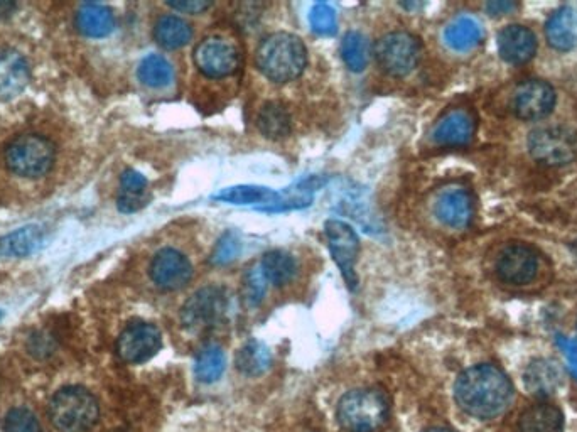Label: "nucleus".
Masks as SVG:
<instances>
[{
    "label": "nucleus",
    "mask_w": 577,
    "mask_h": 432,
    "mask_svg": "<svg viewBox=\"0 0 577 432\" xmlns=\"http://www.w3.org/2000/svg\"><path fill=\"white\" fill-rule=\"evenodd\" d=\"M454 399L468 416L485 421L507 411L513 400V385L500 368L481 363L459 375Z\"/></svg>",
    "instance_id": "f257e3e1"
},
{
    "label": "nucleus",
    "mask_w": 577,
    "mask_h": 432,
    "mask_svg": "<svg viewBox=\"0 0 577 432\" xmlns=\"http://www.w3.org/2000/svg\"><path fill=\"white\" fill-rule=\"evenodd\" d=\"M255 63L269 80L287 83L302 75L308 63V51L294 34L274 33L259 44Z\"/></svg>",
    "instance_id": "f03ea898"
},
{
    "label": "nucleus",
    "mask_w": 577,
    "mask_h": 432,
    "mask_svg": "<svg viewBox=\"0 0 577 432\" xmlns=\"http://www.w3.org/2000/svg\"><path fill=\"white\" fill-rule=\"evenodd\" d=\"M387 397L377 389H356L343 395L338 404V421L348 432H378L389 421Z\"/></svg>",
    "instance_id": "7ed1b4c3"
},
{
    "label": "nucleus",
    "mask_w": 577,
    "mask_h": 432,
    "mask_svg": "<svg viewBox=\"0 0 577 432\" xmlns=\"http://www.w3.org/2000/svg\"><path fill=\"white\" fill-rule=\"evenodd\" d=\"M49 419L61 432H87L100 417V405L92 392L83 387H65L49 402Z\"/></svg>",
    "instance_id": "20e7f679"
},
{
    "label": "nucleus",
    "mask_w": 577,
    "mask_h": 432,
    "mask_svg": "<svg viewBox=\"0 0 577 432\" xmlns=\"http://www.w3.org/2000/svg\"><path fill=\"white\" fill-rule=\"evenodd\" d=\"M4 159L9 171L17 176L38 179L53 168L56 149L44 135L22 134L9 142Z\"/></svg>",
    "instance_id": "39448f33"
},
{
    "label": "nucleus",
    "mask_w": 577,
    "mask_h": 432,
    "mask_svg": "<svg viewBox=\"0 0 577 432\" xmlns=\"http://www.w3.org/2000/svg\"><path fill=\"white\" fill-rule=\"evenodd\" d=\"M230 311V299L223 287H203L189 297L181 309V323L189 333L201 335L216 330L225 323Z\"/></svg>",
    "instance_id": "423d86ee"
},
{
    "label": "nucleus",
    "mask_w": 577,
    "mask_h": 432,
    "mask_svg": "<svg viewBox=\"0 0 577 432\" xmlns=\"http://www.w3.org/2000/svg\"><path fill=\"white\" fill-rule=\"evenodd\" d=\"M421 56V41L405 31L385 34L375 46L378 65L392 76L409 75L410 71L416 70Z\"/></svg>",
    "instance_id": "0eeeda50"
},
{
    "label": "nucleus",
    "mask_w": 577,
    "mask_h": 432,
    "mask_svg": "<svg viewBox=\"0 0 577 432\" xmlns=\"http://www.w3.org/2000/svg\"><path fill=\"white\" fill-rule=\"evenodd\" d=\"M530 154L547 166H562L577 156V135L566 127H540L529 137Z\"/></svg>",
    "instance_id": "6e6552de"
},
{
    "label": "nucleus",
    "mask_w": 577,
    "mask_h": 432,
    "mask_svg": "<svg viewBox=\"0 0 577 432\" xmlns=\"http://www.w3.org/2000/svg\"><path fill=\"white\" fill-rule=\"evenodd\" d=\"M193 61L208 78H227L240 68L242 54L230 39L211 36L196 46Z\"/></svg>",
    "instance_id": "1a4fd4ad"
},
{
    "label": "nucleus",
    "mask_w": 577,
    "mask_h": 432,
    "mask_svg": "<svg viewBox=\"0 0 577 432\" xmlns=\"http://www.w3.org/2000/svg\"><path fill=\"white\" fill-rule=\"evenodd\" d=\"M162 346L161 331L157 326L144 321L132 323L120 333L117 353L120 360L132 365L146 363L156 357Z\"/></svg>",
    "instance_id": "9d476101"
},
{
    "label": "nucleus",
    "mask_w": 577,
    "mask_h": 432,
    "mask_svg": "<svg viewBox=\"0 0 577 432\" xmlns=\"http://www.w3.org/2000/svg\"><path fill=\"white\" fill-rule=\"evenodd\" d=\"M324 230L328 238L329 252L333 255L336 265L340 267L341 276L350 289H355L358 284L355 262L358 259V250H360L355 230L348 223L340 222V220H329L324 225Z\"/></svg>",
    "instance_id": "9b49d317"
},
{
    "label": "nucleus",
    "mask_w": 577,
    "mask_h": 432,
    "mask_svg": "<svg viewBox=\"0 0 577 432\" xmlns=\"http://www.w3.org/2000/svg\"><path fill=\"white\" fill-rule=\"evenodd\" d=\"M554 105L556 93L545 81H525L513 95V112L522 120L544 119L554 110Z\"/></svg>",
    "instance_id": "f8f14e48"
},
{
    "label": "nucleus",
    "mask_w": 577,
    "mask_h": 432,
    "mask_svg": "<svg viewBox=\"0 0 577 432\" xmlns=\"http://www.w3.org/2000/svg\"><path fill=\"white\" fill-rule=\"evenodd\" d=\"M149 272L157 287L164 291H178L191 281L193 265L178 250L164 249L152 259Z\"/></svg>",
    "instance_id": "ddd939ff"
},
{
    "label": "nucleus",
    "mask_w": 577,
    "mask_h": 432,
    "mask_svg": "<svg viewBox=\"0 0 577 432\" xmlns=\"http://www.w3.org/2000/svg\"><path fill=\"white\" fill-rule=\"evenodd\" d=\"M537 255L527 245H510L503 250L497 262L500 279L513 286H524L537 276Z\"/></svg>",
    "instance_id": "4468645a"
},
{
    "label": "nucleus",
    "mask_w": 577,
    "mask_h": 432,
    "mask_svg": "<svg viewBox=\"0 0 577 432\" xmlns=\"http://www.w3.org/2000/svg\"><path fill=\"white\" fill-rule=\"evenodd\" d=\"M31 70L16 49H0V102H9L26 90Z\"/></svg>",
    "instance_id": "2eb2a0df"
},
{
    "label": "nucleus",
    "mask_w": 577,
    "mask_h": 432,
    "mask_svg": "<svg viewBox=\"0 0 577 432\" xmlns=\"http://www.w3.org/2000/svg\"><path fill=\"white\" fill-rule=\"evenodd\" d=\"M436 215L446 227H468L475 215L473 196L463 188L444 189L436 201Z\"/></svg>",
    "instance_id": "dca6fc26"
},
{
    "label": "nucleus",
    "mask_w": 577,
    "mask_h": 432,
    "mask_svg": "<svg viewBox=\"0 0 577 432\" xmlns=\"http://www.w3.org/2000/svg\"><path fill=\"white\" fill-rule=\"evenodd\" d=\"M498 51L503 60L513 65H522L534 58L537 51V38L529 27L507 26L498 34Z\"/></svg>",
    "instance_id": "f3484780"
},
{
    "label": "nucleus",
    "mask_w": 577,
    "mask_h": 432,
    "mask_svg": "<svg viewBox=\"0 0 577 432\" xmlns=\"http://www.w3.org/2000/svg\"><path fill=\"white\" fill-rule=\"evenodd\" d=\"M475 119L466 110H453L444 115L432 130V139L439 146H464L473 139Z\"/></svg>",
    "instance_id": "a211bd4d"
},
{
    "label": "nucleus",
    "mask_w": 577,
    "mask_h": 432,
    "mask_svg": "<svg viewBox=\"0 0 577 432\" xmlns=\"http://www.w3.org/2000/svg\"><path fill=\"white\" fill-rule=\"evenodd\" d=\"M46 232L38 225L17 228L16 232L0 237V257L2 259H26L43 249Z\"/></svg>",
    "instance_id": "6ab92c4d"
},
{
    "label": "nucleus",
    "mask_w": 577,
    "mask_h": 432,
    "mask_svg": "<svg viewBox=\"0 0 577 432\" xmlns=\"http://www.w3.org/2000/svg\"><path fill=\"white\" fill-rule=\"evenodd\" d=\"M562 380H564V375H562L561 367L547 358L534 360L524 373L525 389L539 399L556 394L562 385Z\"/></svg>",
    "instance_id": "aec40b11"
},
{
    "label": "nucleus",
    "mask_w": 577,
    "mask_h": 432,
    "mask_svg": "<svg viewBox=\"0 0 577 432\" xmlns=\"http://www.w3.org/2000/svg\"><path fill=\"white\" fill-rule=\"evenodd\" d=\"M76 27L87 38H107L114 33V12L103 4H93V2L81 4L80 9L76 11Z\"/></svg>",
    "instance_id": "412c9836"
},
{
    "label": "nucleus",
    "mask_w": 577,
    "mask_h": 432,
    "mask_svg": "<svg viewBox=\"0 0 577 432\" xmlns=\"http://www.w3.org/2000/svg\"><path fill=\"white\" fill-rule=\"evenodd\" d=\"M518 432H564V416L556 405H530L518 419Z\"/></svg>",
    "instance_id": "4be33fe9"
},
{
    "label": "nucleus",
    "mask_w": 577,
    "mask_h": 432,
    "mask_svg": "<svg viewBox=\"0 0 577 432\" xmlns=\"http://www.w3.org/2000/svg\"><path fill=\"white\" fill-rule=\"evenodd\" d=\"M545 36L552 48L571 51L577 46V14L571 7L554 12L545 24Z\"/></svg>",
    "instance_id": "5701e85b"
},
{
    "label": "nucleus",
    "mask_w": 577,
    "mask_h": 432,
    "mask_svg": "<svg viewBox=\"0 0 577 432\" xmlns=\"http://www.w3.org/2000/svg\"><path fill=\"white\" fill-rule=\"evenodd\" d=\"M215 200L232 203V205H259L260 210L274 211L281 203V195L269 188L262 186H233V188L222 189L218 195L213 196Z\"/></svg>",
    "instance_id": "b1692460"
},
{
    "label": "nucleus",
    "mask_w": 577,
    "mask_h": 432,
    "mask_svg": "<svg viewBox=\"0 0 577 432\" xmlns=\"http://www.w3.org/2000/svg\"><path fill=\"white\" fill-rule=\"evenodd\" d=\"M147 179L135 169H127L120 176V191L117 206L122 213H135L149 203Z\"/></svg>",
    "instance_id": "393cba45"
},
{
    "label": "nucleus",
    "mask_w": 577,
    "mask_h": 432,
    "mask_svg": "<svg viewBox=\"0 0 577 432\" xmlns=\"http://www.w3.org/2000/svg\"><path fill=\"white\" fill-rule=\"evenodd\" d=\"M193 38V27L178 16H162L154 26V39L164 49L183 48Z\"/></svg>",
    "instance_id": "a878e982"
},
{
    "label": "nucleus",
    "mask_w": 577,
    "mask_h": 432,
    "mask_svg": "<svg viewBox=\"0 0 577 432\" xmlns=\"http://www.w3.org/2000/svg\"><path fill=\"white\" fill-rule=\"evenodd\" d=\"M259 265L267 282L277 287L286 286L297 274L296 260L284 250L267 252Z\"/></svg>",
    "instance_id": "bb28decb"
},
{
    "label": "nucleus",
    "mask_w": 577,
    "mask_h": 432,
    "mask_svg": "<svg viewBox=\"0 0 577 432\" xmlns=\"http://www.w3.org/2000/svg\"><path fill=\"white\" fill-rule=\"evenodd\" d=\"M237 368L247 377H260L272 365V355L262 341L250 340L238 350Z\"/></svg>",
    "instance_id": "cd10ccee"
},
{
    "label": "nucleus",
    "mask_w": 577,
    "mask_h": 432,
    "mask_svg": "<svg viewBox=\"0 0 577 432\" xmlns=\"http://www.w3.org/2000/svg\"><path fill=\"white\" fill-rule=\"evenodd\" d=\"M444 39L449 48H453L454 51H468L481 43L483 31L475 19L466 16L458 17L446 27Z\"/></svg>",
    "instance_id": "c85d7f7f"
},
{
    "label": "nucleus",
    "mask_w": 577,
    "mask_h": 432,
    "mask_svg": "<svg viewBox=\"0 0 577 432\" xmlns=\"http://www.w3.org/2000/svg\"><path fill=\"white\" fill-rule=\"evenodd\" d=\"M257 125L267 139L279 141L291 132V117L287 114L286 107L281 103L270 102L264 105L257 117Z\"/></svg>",
    "instance_id": "c756f323"
},
{
    "label": "nucleus",
    "mask_w": 577,
    "mask_h": 432,
    "mask_svg": "<svg viewBox=\"0 0 577 432\" xmlns=\"http://www.w3.org/2000/svg\"><path fill=\"white\" fill-rule=\"evenodd\" d=\"M227 358L218 345H206L196 353L195 375L201 384H215L222 378Z\"/></svg>",
    "instance_id": "7c9ffc66"
},
{
    "label": "nucleus",
    "mask_w": 577,
    "mask_h": 432,
    "mask_svg": "<svg viewBox=\"0 0 577 432\" xmlns=\"http://www.w3.org/2000/svg\"><path fill=\"white\" fill-rule=\"evenodd\" d=\"M137 76L146 87L164 88L173 83L174 68L164 56L149 54L141 61Z\"/></svg>",
    "instance_id": "2f4dec72"
},
{
    "label": "nucleus",
    "mask_w": 577,
    "mask_h": 432,
    "mask_svg": "<svg viewBox=\"0 0 577 432\" xmlns=\"http://www.w3.org/2000/svg\"><path fill=\"white\" fill-rule=\"evenodd\" d=\"M341 56L351 71L360 73V71L365 70L368 65L367 38L362 33H355V31L346 34L343 43H341Z\"/></svg>",
    "instance_id": "473e14b6"
},
{
    "label": "nucleus",
    "mask_w": 577,
    "mask_h": 432,
    "mask_svg": "<svg viewBox=\"0 0 577 432\" xmlns=\"http://www.w3.org/2000/svg\"><path fill=\"white\" fill-rule=\"evenodd\" d=\"M4 432H43L39 419L26 407H14L4 419Z\"/></svg>",
    "instance_id": "72a5a7b5"
},
{
    "label": "nucleus",
    "mask_w": 577,
    "mask_h": 432,
    "mask_svg": "<svg viewBox=\"0 0 577 432\" xmlns=\"http://www.w3.org/2000/svg\"><path fill=\"white\" fill-rule=\"evenodd\" d=\"M267 292V279L260 265H255L245 274L243 279V299L249 306H257Z\"/></svg>",
    "instance_id": "f704fd0d"
},
{
    "label": "nucleus",
    "mask_w": 577,
    "mask_h": 432,
    "mask_svg": "<svg viewBox=\"0 0 577 432\" xmlns=\"http://www.w3.org/2000/svg\"><path fill=\"white\" fill-rule=\"evenodd\" d=\"M309 22H311V27L316 33L324 34V36H333L338 31L336 11L328 4H324V2H319L311 9Z\"/></svg>",
    "instance_id": "c9c22d12"
},
{
    "label": "nucleus",
    "mask_w": 577,
    "mask_h": 432,
    "mask_svg": "<svg viewBox=\"0 0 577 432\" xmlns=\"http://www.w3.org/2000/svg\"><path fill=\"white\" fill-rule=\"evenodd\" d=\"M240 250H242L240 238L233 232H227L220 238V242L216 243L215 250L211 254V262L216 265L230 264L240 255Z\"/></svg>",
    "instance_id": "e433bc0d"
},
{
    "label": "nucleus",
    "mask_w": 577,
    "mask_h": 432,
    "mask_svg": "<svg viewBox=\"0 0 577 432\" xmlns=\"http://www.w3.org/2000/svg\"><path fill=\"white\" fill-rule=\"evenodd\" d=\"M168 6L179 12L200 14V12L210 9L211 4L206 2V0H173V2H168Z\"/></svg>",
    "instance_id": "4c0bfd02"
},
{
    "label": "nucleus",
    "mask_w": 577,
    "mask_h": 432,
    "mask_svg": "<svg viewBox=\"0 0 577 432\" xmlns=\"http://www.w3.org/2000/svg\"><path fill=\"white\" fill-rule=\"evenodd\" d=\"M557 345L561 346V350L564 351V355L569 360V367H571L572 373L577 377V340L557 336Z\"/></svg>",
    "instance_id": "58836bf2"
},
{
    "label": "nucleus",
    "mask_w": 577,
    "mask_h": 432,
    "mask_svg": "<svg viewBox=\"0 0 577 432\" xmlns=\"http://www.w3.org/2000/svg\"><path fill=\"white\" fill-rule=\"evenodd\" d=\"M515 4L513 2H507V0H495V2H488L486 4V11L490 12L491 16H503V14H508V12L515 9Z\"/></svg>",
    "instance_id": "ea45409f"
},
{
    "label": "nucleus",
    "mask_w": 577,
    "mask_h": 432,
    "mask_svg": "<svg viewBox=\"0 0 577 432\" xmlns=\"http://www.w3.org/2000/svg\"><path fill=\"white\" fill-rule=\"evenodd\" d=\"M16 9V2H11V0H0V21L9 19V17L16 12Z\"/></svg>",
    "instance_id": "a19ab883"
},
{
    "label": "nucleus",
    "mask_w": 577,
    "mask_h": 432,
    "mask_svg": "<svg viewBox=\"0 0 577 432\" xmlns=\"http://www.w3.org/2000/svg\"><path fill=\"white\" fill-rule=\"evenodd\" d=\"M424 432H454L451 429H443V427H434V429H427Z\"/></svg>",
    "instance_id": "79ce46f5"
},
{
    "label": "nucleus",
    "mask_w": 577,
    "mask_h": 432,
    "mask_svg": "<svg viewBox=\"0 0 577 432\" xmlns=\"http://www.w3.org/2000/svg\"><path fill=\"white\" fill-rule=\"evenodd\" d=\"M0 318H2V311H0Z\"/></svg>",
    "instance_id": "37998d69"
}]
</instances>
